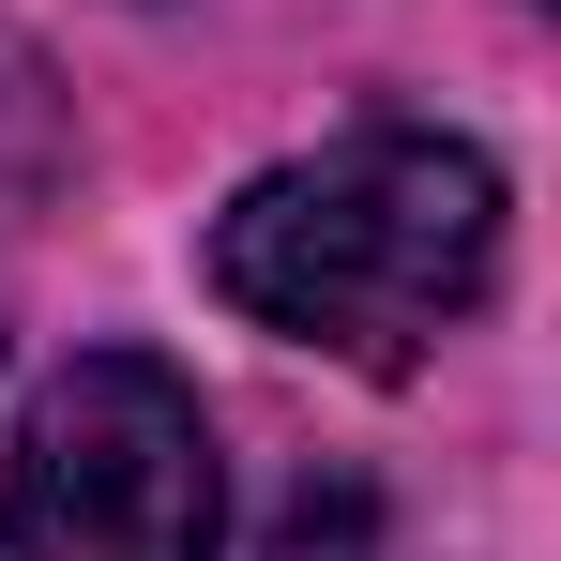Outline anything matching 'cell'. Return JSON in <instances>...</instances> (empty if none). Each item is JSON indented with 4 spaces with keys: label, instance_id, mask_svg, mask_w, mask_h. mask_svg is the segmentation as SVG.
I'll return each instance as SVG.
<instances>
[{
    "label": "cell",
    "instance_id": "obj_1",
    "mask_svg": "<svg viewBox=\"0 0 561 561\" xmlns=\"http://www.w3.org/2000/svg\"><path fill=\"white\" fill-rule=\"evenodd\" d=\"M213 288L288 350L394 379L501 288V168L440 122L319 137L213 213Z\"/></svg>",
    "mask_w": 561,
    "mask_h": 561
},
{
    "label": "cell",
    "instance_id": "obj_2",
    "mask_svg": "<svg viewBox=\"0 0 561 561\" xmlns=\"http://www.w3.org/2000/svg\"><path fill=\"white\" fill-rule=\"evenodd\" d=\"M228 547V470L168 365L92 350L31 394L0 470V561H213Z\"/></svg>",
    "mask_w": 561,
    "mask_h": 561
},
{
    "label": "cell",
    "instance_id": "obj_3",
    "mask_svg": "<svg viewBox=\"0 0 561 561\" xmlns=\"http://www.w3.org/2000/svg\"><path fill=\"white\" fill-rule=\"evenodd\" d=\"M46 183H61V92H46V61L0 31V228H31Z\"/></svg>",
    "mask_w": 561,
    "mask_h": 561
}]
</instances>
